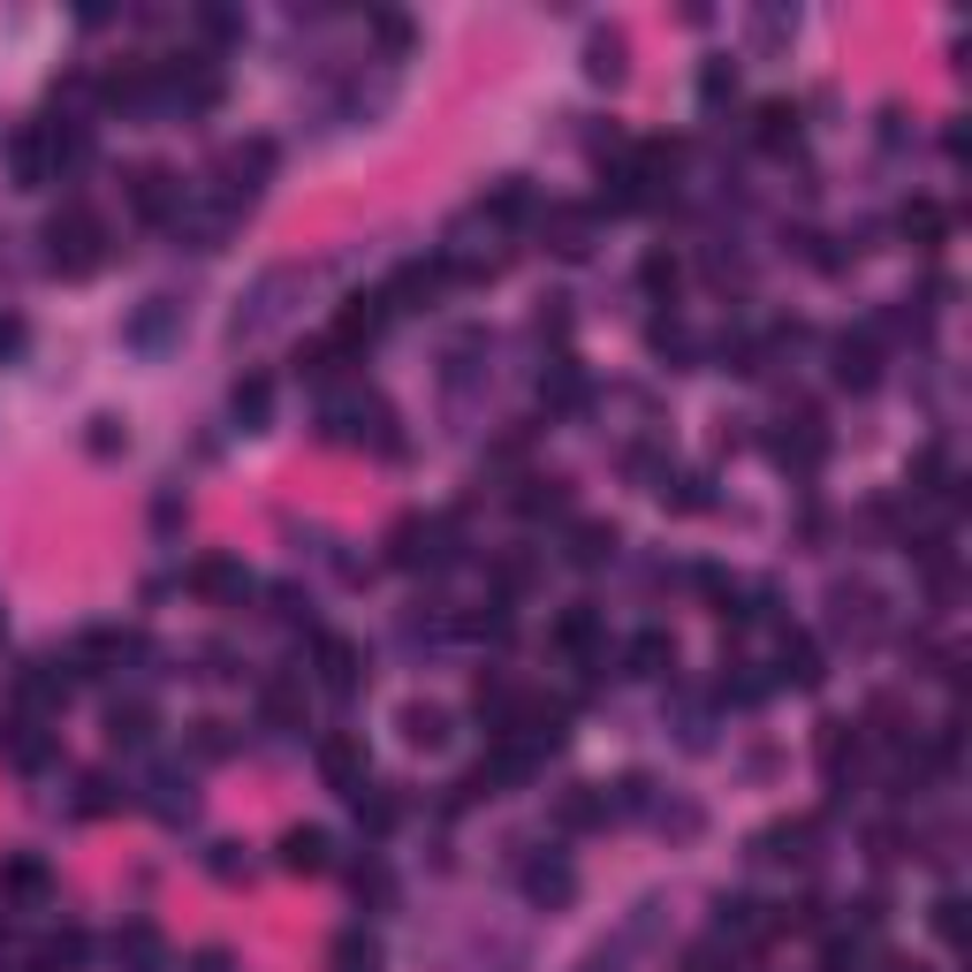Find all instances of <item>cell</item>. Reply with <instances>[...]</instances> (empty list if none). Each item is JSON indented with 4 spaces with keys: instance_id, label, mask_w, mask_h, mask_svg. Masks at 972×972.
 I'll use <instances>...</instances> for the list:
<instances>
[{
    "instance_id": "cell-1",
    "label": "cell",
    "mask_w": 972,
    "mask_h": 972,
    "mask_svg": "<svg viewBox=\"0 0 972 972\" xmlns=\"http://www.w3.org/2000/svg\"><path fill=\"white\" fill-rule=\"evenodd\" d=\"M46 244H53V266H61V274H85V266H99V220H91V213H69V220L46 228Z\"/></svg>"
},
{
    "instance_id": "cell-2",
    "label": "cell",
    "mask_w": 972,
    "mask_h": 972,
    "mask_svg": "<svg viewBox=\"0 0 972 972\" xmlns=\"http://www.w3.org/2000/svg\"><path fill=\"white\" fill-rule=\"evenodd\" d=\"M175 198H183V190H175V183H168L160 168H145V175H137V213H145V220H160V213H168Z\"/></svg>"
},
{
    "instance_id": "cell-3",
    "label": "cell",
    "mask_w": 972,
    "mask_h": 972,
    "mask_svg": "<svg viewBox=\"0 0 972 972\" xmlns=\"http://www.w3.org/2000/svg\"><path fill=\"white\" fill-rule=\"evenodd\" d=\"M289 866H327V836H320V828L289 836Z\"/></svg>"
},
{
    "instance_id": "cell-4",
    "label": "cell",
    "mask_w": 972,
    "mask_h": 972,
    "mask_svg": "<svg viewBox=\"0 0 972 972\" xmlns=\"http://www.w3.org/2000/svg\"><path fill=\"white\" fill-rule=\"evenodd\" d=\"M236 411H244V419H258V411H266V381H252V387H236Z\"/></svg>"
},
{
    "instance_id": "cell-5",
    "label": "cell",
    "mask_w": 972,
    "mask_h": 972,
    "mask_svg": "<svg viewBox=\"0 0 972 972\" xmlns=\"http://www.w3.org/2000/svg\"><path fill=\"white\" fill-rule=\"evenodd\" d=\"M342 972H373V942H365V950L350 942V950H342Z\"/></svg>"
},
{
    "instance_id": "cell-6",
    "label": "cell",
    "mask_w": 972,
    "mask_h": 972,
    "mask_svg": "<svg viewBox=\"0 0 972 972\" xmlns=\"http://www.w3.org/2000/svg\"><path fill=\"white\" fill-rule=\"evenodd\" d=\"M16 342H23V335H16V320H0V350H16Z\"/></svg>"
}]
</instances>
